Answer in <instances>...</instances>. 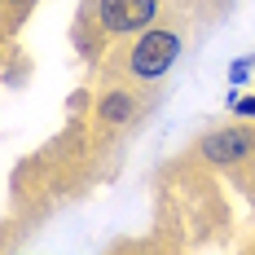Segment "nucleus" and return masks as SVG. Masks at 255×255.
I'll use <instances>...</instances> for the list:
<instances>
[{"label": "nucleus", "instance_id": "f257e3e1", "mask_svg": "<svg viewBox=\"0 0 255 255\" xmlns=\"http://www.w3.org/2000/svg\"><path fill=\"white\" fill-rule=\"evenodd\" d=\"M176 57H180V35L176 31H145L132 44V53H128V75L150 84V79L167 75L176 66Z\"/></svg>", "mask_w": 255, "mask_h": 255}, {"label": "nucleus", "instance_id": "f03ea898", "mask_svg": "<svg viewBox=\"0 0 255 255\" xmlns=\"http://www.w3.org/2000/svg\"><path fill=\"white\" fill-rule=\"evenodd\" d=\"M93 22L115 31V35H128V31H141L158 18V0H93L88 4Z\"/></svg>", "mask_w": 255, "mask_h": 255}, {"label": "nucleus", "instance_id": "7ed1b4c3", "mask_svg": "<svg viewBox=\"0 0 255 255\" xmlns=\"http://www.w3.org/2000/svg\"><path fill=\"white\" fill-rule=\"evenodd\" d=\"M255 150V132L251 128H220V132H207L198 141V154L207 163H242Z\"/></svg>", "mask_w": 255, "mask_h": 255}, {"label": "nucleus", "instance_id": "20e7f679", "mask_svg": "<svg viewBox=\"0 0 255 255\" xmlns=\"http://www.w3.org/2000/svg\"><path fill=\"white\" fill-rule=\"evenodd\" d=\"M97 115H102L106 124H128V119H136V97L132 93H106L102 102H97Z\"/></svg>", "mask_w": 255, "mask_h": 255}, {"label": "nucleus", "instance_id": "39448f33", "mask_svg": "<svg viewBox=\"0 0 255 255\" xmlns=\"http://www.w3.org/2000/svg\"><path fill=\"white\" fill-rule=\"evenodd\" d=\"M251 71H255V53H247V57H238V62H233V66H229V84H233L229 102H233V97H238V88H242V84L251 79Z\"/></svg>", "mask_w": 255, "mask_h": 255}, {"label": "nucleus", "instance_id": "423d86ee", "mask_svg": "<svg viewBox=\"0 0 255 255\" xmlns=\"http://www.w3.org/2000/svg\"><path fill=\"white\" fill-rule=\"evenodd\" d=\"M233 110H238L242 119H255V97H233Z\"/></svg>", "mask_w": 255, "mask_h": 255}, {"label": "nucleus", "instance_id": "0eeeda50", "mask_svg": "<svg viewBox=\"0 0 255 255\" xmlns=\"http://www.w3.org/2000/svg\"><path fill=\"white\" fill-rule=\"evenodd\" d=\"M9 4H18V9H22V4H35V0H9Z\"/></svg>", "mask_w": 255, "mask_h": 255}]
</instances>
